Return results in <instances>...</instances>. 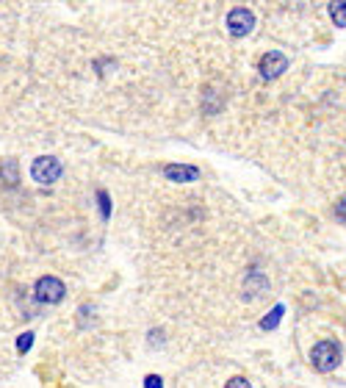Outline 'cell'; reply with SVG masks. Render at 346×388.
Returning <instances> with one entry per match:
<instances>
[{"mask_svg":"<svg viewBox=\"0 0 346 388\" xmlns=\"http://www.w3.org/2000/svg\"><path fill=\"white\" fill-rule=\"evenodd\" d=\"M310 364H313L319 372H333V369H338V364H341V344H338V341H319V344L310 350Z\"/></svg>","mask_w":346,"mask_h":388,"instance_id":"cell-1","label":"cell"},{"mask_svg":"<svg viewBox=\"0 0 346 388\" xmlns=\"http://www.w3.org/2000/svg\"><path fill=\"white\" fill-rule=\"evenodd\" d=\"M34 294H36V300H39V303H45V306H56V303H62V300H64L67 286H64L59 278L45 275V278H39V280H36Z\"/></svg>","mask_w":346,"mask_h":388,"instance_id":"cell-2","label":"cell"},{"mask_svg":"<svg viewBox=\"0 0 346 388\" xmlns=\"http://www.w3.org/2000/svg\"><path fill=\"white\" fill-rule=\"evenodd\" d=\"M31 175H34L36 183L50 186V183H56V180L62 178V161L53 158V155H39V158L31 164Z\"/></svg>","mask_w":346,"mask_h":388,"instance_id":"cell-3","label":"cell"},{"mask_svg":"<svg viewBox=\"0 0 346 388\" xmlns=\"http://www.w3.org/2000/svg\"><path fill=\"white\" fill-rule=\"evenodd\" d=\"M255 28V14L250 8H233L227 14V31L233 36H250Z\"/></svg>","mask_w":346,"mask_h":388,"instance_id":"cell-4","label":"cell"},{"mask_svg":"<svg viewBox=\"0 0 346 388\" xmlns=\"http://www.w3.org/2000/svg\"><path fill=\"white\" fill-rule=\"evenodd\" d=\"M258 70H261V76L266 78V80H275V78H280L285 70H288V56H285V53H280V50H275V53H266V56L261 59Z\"/></svg>","mask_w":346,"mask_h":388,"instance_id":"cell-5","label":"cell"},{"mask_svg":"<svg viewBox=\"0 0 346 388\" xmlns=\"http://www.w3.org/2000/svg\"><path fill=\"white\" fill-rule=\"evenodd\" d=\"M164 175L175 183H194L200 178V169L192 164H169V166H164Z\"/></svg>","mask_w":346,"mask_h":388,"instance_id":"cell-6","label":"cell"},{"mask_svg":"<svg viewBox=\"0 0 346 388\" xmlns=\"http://www.w3.org/2000/svg\"><path fill=\"white\" fill-rule=\"evenodd\" d=\"M0 183H6V186H17L20 183V169H17L14 158H6L0 164Z\"/></svg>","mask_w":346,"mask_h":388,"instance_id":"cell-7","label":"cell"},{"mask_svg":"<svg viewBox=\"0 0 346 388\" xmlns=\"http://www.w3.org/2000/svg\"><path fill=\"white\" fill-rule=\"evenodd\" d=\"M330 17L338 28H346V0H336L330 3Z\"/></svg>","mask_w":346,"mask_h":388,"instance_id":"cell-8","label":"cell"},{"mask_svg":"<svg viewBox=\"0 0 346 388\" xmlns=\"http://www.w3.org/2000/svg\"><path fill=\"white\" fill-rule=\"evenodd\" d=\"M282 313H285V308H282V306H275V308H272V313H266V316L261 319V327H264V330H275L277 322L282 319Z\"/></svg>","mask_w":346,"mask_h":388,"instance_id":"cell-9","label":"cell"},{"mask_svg":"<svg viewBox=\"0 0 346 388\" xmlns=\"http://www.w3.org/2000/svg\"><path fill=\"white\" fill-rule=\"evenodd\" d=\"M31 344H34V333L28 330V333H22V336L17 338V352H20V355H25V352L31 350Z\"/></svg>","mask_w":346,"mask_h":388,"instance_id":"cell-10","label":"cell"},{"mask_svg":"<svg viewBox=\"0 0 346 388\" xmlns=\"http://www.w3.org/2000/svg\"><path fill=\"white\" fill-rule=\"evenodd\" d=\"M97 203H100V211H103V217L108 220V217H111V203H108V194H106V192H97Z\"/></svg>","mask_w":346,"mask_h":388,"instance_id":"cell-11","label":"cell"},{"mask_svg":"<svg viewBox=\"0 0 346 388\" xmlns=\"http://www.w3.org/2000/svg\"><path fill=\"white\" fill-rule=\"evenodd\" d=\"M144 388H164V380L158 375H147L144 378Z\"/></svg>","mask_w":346,"mask_h":388,"instance_id":"cell-12","label":"cell"},{"mask_svg":"<svg viewBox=\"0 0 346 388\" xmlns=\"http://www.w3.org/2000/svg\"><path fill=\"white\" fill-rule=\"evenodd\" d=\"M336 217H338L341 222H346V194L336 203Z\"/></svg>","mask_w":346,"mask_h":388,"instance_id":"cell-13","label":"cell"},{"mask_svg":"<svg viewBox=\"0 0 346 388\" xmlns=\"http://www.w3.org/2000/svg\"><path fill=\"white\" fill-rule=\"evenodd\" d=\"M224 388H252V386H250L247 378H233V380H227V386Z\"/></svg>","mask_w":346,"mask_h":388,"instance_id":"cell-14","label":"cell"}]
</instances>
